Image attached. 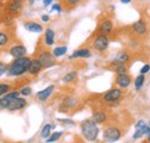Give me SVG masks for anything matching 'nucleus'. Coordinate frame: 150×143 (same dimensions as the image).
Masks as SVG:
<instances>
[{
    "label": "nucleus",
    "mask_w": 150,
    "mask_h": 143,
    "mask_svg": "<svg viewBox=\"0 0 150 143\" xmlns=\"http://www.w3.org/2000/svg\"><path fill=\"white\" fill-rule=\"evenodd\" d=\"M128 61H129V54L125 51H121V52L115 54V57L110 61V64L115 67L118 65H126Z\"/></svg>",
    "instance_id": "obj_8"
},
{
    "label": "nucleus",
    "mask_w": 150,
    "mask_h": 143,
    "mask_svg": "<svg viewBox=\"0 0 150 143\" xmlns=\"http://www.w3.org/2000/svg\"><path fill=\"white\" fill-rule=\"evenodd\" d=\"M9 42H11L9 35L5 31H0V47H4L6 45H8Z\"/></svg>",
    "instance_id": "obj_22"
},
{
    "label": "nucleus",
    "mask_w": 150,
    "mask_h": 143,
    "mask_svg": "<svg viewBox=\"0 0 150 143\" xmlns=\"http://www.w3.org/2000/svg\"><path fill=\"white\" fill-rule=\"evenodd\" d=\"M140 72H141V74H144V75H146L147 73H149L150 72V65H148V64H147V65H144V66L141 68V71Z\"/></svg>",
    "instance_id": "obj_34"
},
{
    "label": "nucleus",
    "mask_w": 150,
    "mask_h": 143,
    "mask_svg": "<svg viewBox=\"0 0 150 143\" xmlns=\"http://www.w3.org/2000/svg\"><path fill=\"white\" fill-rule=\"evenodd\" d=\"M148 141H149V142H150V135H149V136H148Z\"/></svg>",
    "instance_id": "obj_42"
},
{
    "label": "nucleus",
    "mask_w": 150,
    "mask_h": 143,
    "mask_svg": "<svg viewBox=\"0 0 150 143\" xmlns=\"http://www.w3.org/2000/svg\"><path fill=\"white\" fill-rule=\"evenodd\" d=\"M21 93L20 91H13V92H9V93H6L5 96L8 97V98H13V97H19V95Z\"/></svg>",
    "instance_id": "obj_33"
},
{
    "label": "nucleus",
    "mask_w": 150,
    "mask_h": 143,
    "mask_svg": "<svg viewBox=\"0 0 150 143\" xmlns=\"http://www.w3.org/2000/svg\"><path fill=\"white\" fill-rule=\"evenodd\" d=\"M67 52V46H58L53 50V55L59 58V57H62L64 54H66Z\"/></svg>",
    "instance_id": "obj_23"
},
{
    "label": "nucleus",
    "mask_w": 150,
    "mask_h": 143,
    "mask_svg": "<svg viewBox=\"0 0 150 143\" xmlns=\"http://www.w3.org/2000/svg\"><path fill=\"white\" fill-rule=\"evenodd\" d=\"M8 13L9 14H18L22 8V0H13L8 5Z\"/></svg>",
    "instance_id": "obj_16"
},
{
    "label": "nucleus",
    "mask_w": 150,
    "mask_h": 143,
    "mask_svg": "<svg viewBox=\"0 0 150 143\" xmlns=\"http://www.w3.org/2000/svg\"><path fill=\"white\" fill-rule=\"evenodd\" d=\"M11 89V86L7 84V83H0V97L6 95L8 91Z\"/></svg>",
    "instance_id": "obj_27"
},
{
    "label": "nucleus",
    "mask_w": 150,
    "mask_h": 143,
    "mask_svg": "<svg viewBox=\"0 0 150 143\" xmlns=\"http://www.w3.org/2000/svg\"><path fill=\"white\" fill-rule=\"evenodd\" d=\"M114 71L117 74H126L127 73V67L126 65H118L114 67Z\"/></svg>",
    "instance_id": "obj_28"
},
{
    "label": "nucleus",
    "mask_w": 150,
    "mask_h": 143,
    "mask_svg": "<svg viewBox=\"0 0 150 143\" xmlns=\"http://www.w3.org/2000/svg\"><path fill=\"white\" fill-rule=\"evenodd\" d=\"M7 71H8V66L4 62H0V76H2Z\"/></svg>",
    "instance_id": "obj_30"
},
{
    "label": "nucleus",
    "mask_w": 150,
    "mask_h": 143,
    "mask_svg": "<svg viewBox=\"0 0 150 143\" xmlns=\"http://www.w3.org/2000/svg\"><path fill=\"white\" fill-rule=\"evenodd\" d=\"M53 127H54V126L50 125V124H46V125L42 128L40 136H42L43 139H47V137L51 135V130H52V128H53Z\"/></svg>",
    "instance_id": "obj_20"
},
{
    "label": "nucleus",
    "mask_w": 150,
    "mask_h": 143,
    "mask_svg": "<svg viewBox=\"0 0 150 143\" xmlns=\"http://www.w3.org/2000/svg\"><path fill=\"white\" fill-rule=\"evenodd\" d=\"M9 53L14 58H20V57H24L27 54V49L23 45H14L11 47Z\"/></svg>",
    "instance_id": "obj_14"
},
{
    "label": "nucleus",
    "mask_w": 150,
    "mask_h": 143,
    "mask_svg": "<svg viewBox=\"0 0 150 143\" xmlns=\"http://www.w3.org/2000/svg\"><path fill=\"white\" fill-rule=\"evenodd\" d=\"M6 107H7V98L2 97V98H0V111L6 110Z\"/></svg>",
    "instance_id": "obj_29"
},
{
    "label": "nucleus",
    "mask_w": 150,
    "mask_h": 143,
    "mask_svg": "<svg viewBox=\"0 0 150 143\" xmlns=\"http://www.w3.org/2000/svg\"><path fill=\"white\" fill-rule=\"evenodd\" d=\"M62 132H56V133H53V134H51L47 139H46V142H54V141H58L61 136H62Z\"/></svg>",
    "instance_id": "obj_26"
},
{
    "label": "nucleus",
    "mask_w": 150,
    "mask_h": 143,
    "mask_svg": "<svg viewBox=\"0 0 150 143\" xmlns=\"http://www.w3.org/2000/svg\"><path fill=\"white\" fill-rule=\"evenodd\" d=\"M29 2H30V4H31V5H33V4H34V2H35V0H29Z\"/></svg>",
    "instance_id": "obj_41"
},
{
    "label": "nucleus",
    "mask_w": 150,
    "mask_h": 143,
    "mask_svg": "<svg viewBox=\"0 0 150 143\" xmlns=\"http://www.w3.org/2000/svg\"><path fill=\"white\" fill-rule=\"evenodd\" d=\"M24 28L29 31V33H42L43 31V27L37 23V22H31V21H28V22H24Z\"/></svg>",
    "instance_id": "obj_15"
},
{
    "label": "nucleus",
    "mask_w": 150,
    "mask_h": 143,
    "mask_svg": "<svg viewBox=\"0 0 150 143\" xmlns=\"http://www.w3.org/2000/svg\"><path fill=\"white\" fill-rule=\"evenodd\" d=\"M6 98H7L6 110H8V111H19L27 106V101L24 98H20V97H13V98L6 97Z\"/></svg>",
    "instance_id": "obj_3"
},
{
    "label": "nucleus",
    "mask_w": 150,
    "mask_h": 143,
    "mask_svg": "<svg viewBox=\"0 0 150 143\" xmlns=\"http://www.w3.org/2000/svg\"><path fill=\"white\" fill-rule=\"evenodd\" d=\"M76 104V99L73 98V97H66L65 98V101H64V104H62V106L67 107V108H71V107H73Z\"/></svg>",
    "instance_id": "obj_25"
},
{
    "label": "nucleus",
    "mask_w": 150,
    "mask_h": 143,
    "mask_svg": "<svg viewBox=\"0 0 150 143\" xmlns=\"http://www.w3.org/2000/svg\"><path fill=\"white\" fill-rule=\"evenodd\" d=\"M81 0H67V2H69V4H72V5H76V4H79Z\"/></svg>",
    "instance_id": "obj_37"
},
{
    "label": "nucleus",
    "mask_w": 150,
    "mask_h": 143,
    "mask_svg": "<svg viewBox=\"0 0 150 143\" xmlns=\"http://www.w3.org/2000/svg\"><path fill=\"white\" fill-rule=\"evenodd\" d=\"M104 140L108 142H115L121 137V130L118 127H108L104 130Z\"/></svg>",
    "instance_id": "obj_4"
},
{
    "label": "nucleus",
    "mask_w": 150,
    "mask_h": 143,
    "mask_svg": "<svg viewBox=\"0 0 150 143\" xmlns=\"http://www.w3.org/2000/svg\"><path fill=\"white\" fill-rule=\"evenodd\" d=\"M108 115L105 112H102V111H98V112H95L94 115H93V120L97 124H103L105 120H106Z\"/></svg>",
    "instance_id": "obj_18"
},
{
    "label": "nucleus",
    "mask_w": 150,
    "mask_h": 143,
    "mask_svg": "<svg viewBox=\"0 0 150 143\" xmlns=\"http://www.w3.org/2000/svg\"><path fill=\"white\" fill-rule=\"evenodd\" d=\"M0 14H1V8H0Z\"/></svg>",
    "instance_id": "obj_43"
},
{
    "label": "nucleus",
    "mask_w": 150,
    "mask_h": 143,
    "mask_svg": "<svg viewBox=\"0 0 150 143\" xmlns=\"http://www.w3.org/2000/svg\"><path fill=\"white\" fill-rule=\"evenodd\" d=\"M51 2H52V0H43V4H44L45 6H49Z\"/></svg>",
    "instance_id": "obj_39"
},
{
    "label": "nucleus",
    "mask_w": 150,
    "mask_h": 143,
    "mask_svg": "<svg viewBox=\"0 0 150 143\" xmlns=\"http://www.w3.org/2000/svg\"><path fill=\"white\" fill-rule=\"evenodd\" d=\"M42 69H43V65H42V62L39 61V59H38V58L31 59V62H30L28 73L31 74V75H37Z\"/></svg>",
    "instance_id": "obj_13"
},
{
    "label": "nucleus",
    "mask_w": 150,
    "mask_h": 143,
    "mask_svg": "<svg viewBox=\"0 0 150 143\" xmlns=\"http://www.w3.org/2000/svg\"><path fill=\"white\" fill-rule=\"evenodd\" d=\"M132 29L137 35H146L147 34V30H148L147 29V23L143 20H139V21L134 22L133 25H132Z\"/></svg>",
    "instance_id": "obj_11"
},
{
    "label": "nucleus",
    "mask_w": 150,
    "mask_h": 143,
    "mask_svg": "<svg viewBox=\"0 0 150 143\" xmlns=\"http://www.w3.org/2000/svg\"><path fill=\"white\" fill-rule=\"evenodd\" d=\"M53 90H54V86H53V84H52V86H49V87H46L45 89L38 91L37 93H36V98H37L38 101H40V102H45L46 99L50 98V96L52 95Z\"/></svg>",
    "instance_id": "obj_12"
},
{
    "label": "nucleus",
    "mask_w": 150,
    "mask_h": 143,
    "mask_svg": "<svg viewBox=\"0 0 150 143\" xmlns=\"http://www.w3.org/2000/svg\"><path fill=\"white\" fill-rule=\"evenodd\" d=\"M115 83L120 88H128L132 83V77L127 73L126 74H117Z\"/></svg>",
    "instance_id": "obj_10"
},
{
    "label": "nucleus",
    "mask_w": 150,
    "mask_h": 143,
    "mask_svg": "<svg viewBox=\"0 0 150 143\" xmlns=\"http://www.w3.org/2000/svg\"><path fill=\"white\" fill-rule=\"evenodd\" d=\"M60 122H62V124H68V125H74V121L73 120H71V119H58Z\"/></svg>",
    "instance_id": "obj_35"
},
{
    "label": "nucleus",
    "mask_w": 150,
    "mask_h": 143,
    "mask_svg": "<svg viewBox=\"0 0 150 143\" xmlns=\"http://www.w3.org/2000/svg\"><path fill=\"white\" fill-rule=\"evenodd\" d=\"M21 95H23V96H29L30 93H31V89L29 88V87H24V88H22L21 89Z\"/></svg>",
    "instance_id": "obj_31"
},
{
    "label": "nucleus",
    "mask_w": 150,
    "mask_h": 143,
    "mask_svg": "<svg viewBox=\"0 0 150 143\" xmlns=\"http://www.w3.org/2000/svg\"><path fill=\"white\" fill-rule=\"evenodd\" d=\"M122 97V91L121 89H112L110 91H108L106 93L103 95V101L106 102V103H114V102H118L119 99H121Z\"/></svg>",
    "instance_id": "obj_7"
},
{
    "label": "nucleus",
    "mask_w": 150,
    "mask_h": 143,
    "mask_svg": "<svg viewBox=\"0 0 150 143\" xmlns=\"http://www.w3.org/2000/svg\"><path fill=\"white\" fill-rule=\"evenodd\" d=\"M39 61L43 65V68H50L56 65V57L50 52H42L38 55Z\"/></svg>",
    "instance_id": "obj_6"
},
{
    "label": "nucleus",
    "mask_w": 150,
    "mask_h": 143,
    "mask_svg": "<svg viewBox=\"0 0 150 143\" xmlns=\"http://www.w3.org/2000/svg\"><path fill=\"white\" fill-rule=\"evenodd\" d=\"M142 136H143V133H142L141 130L136 129L135 133H134V135H133V139H134V140H137V139H141Z\"/></svg>",
    "instance_id": "obj_32"
},
{
    "label": "nucleus",
    "mask_w": 150,
    "mask_h": 143,
    "mask_svg": "<svg viewBox=\"0 0 150 143\" xmlns=\"http://www.w3.org/2000/svg\"><path fill=\"white\" fill-rule=\"evenodd\" d=\"M109 44H110V40H109L108 36L105 35H98L93 42L94 49L96 51H99V52L105 51L109 47Z\"/></svg>",
    "instance_id": "obj_5"
},
{
    "label": "nucleus",
    "mask_w": 150,
    "mask_h": 143,
    "mask_svg": "<svg viewBox=\"0 0 150 143\" xmlns=\"http://www.w3.org/2000/svg\"><path fill=\"white\" fill-rule=\"evenodd\" d=\"M54 43V31L50 28L45 30V44L46 45H52Z\"/></svg>",
    "instance_id": "obj_19"
},
{
    "label": "nucleus",
    "mask_w": 150,
    "mask_h": 143,
    "mask_svg": "<svg viewBox=\"0 0 150 143\" xmlns=\"http://www.w3.org/2000/svg\"><path fill=\"white\" fill-rule=\"evenodd\" d=\"M144 81H146V76L144 74H140L136 79H135V82H134V86H135V89L136 90H140L143 84H144Z\"/></svg>",
    "instance_id": "obj_21"
},
{
    "label": "nucleus",
    "mask_w": 150,
    "mask_h": 143,
    "mask_svg": "<svg viewBox=\"0 0 150 143\" xmlns=\"http://www.w3.org/2000/svg\"><path fill=\"white\" fill-rule=\"evenodd\" d=\"M149 126H150V120H149Z\"/></svg>",
    "instance_id": "obj_44"
},
{
    "label": "nucleus",
    "mask_w": 150,
    "mask_h": 143,
    "mask_svg": "<svg viewBox=\"0 0 150 143\" xmlns=\"http://www.w3.org/2000/svg\"><path fill=\"white\" fill-rule=\"evenodd\" d=\"M31 59L29 57H20V58H15V60L8 66V75L9 76H20L23 75L24 73H27L29 69Z\"/></svg>",
    "instance_id": "obj_1"
},
{
    "label": "nucleus",
    "mask_w": 150,
    "mask_h": 143,
    "mask_svg": "<svg viewBox=\"0 0 150 143\" xmlns=\"http://www.w3.org/2000/svg\"><path fill=\"white\" fill-rule=\"evenodd\" d=\"M42 20H43L44 22H47V21L50 20V16H49V15H43V16H42Z\"/></svg>",
    "instance_id": "obj_38"
},
{
    "label": "nucleus",
    "mask_w": 150,
    "mask_h": 143,
    "mask_svg": "<svg viewBox=\"0 0 150 143\" xmlns=\"http://www.w3.org/2000/svg\"><path fill=\"white\" fill-rule=\"evenodd\" d=\"M81 133L87 141H95L99 134V128L97 126V122H95L93 119L83 120L81 122Z\"/></svg>",
    "instance_id": "obj_2"
},
{
    "label": "nucleus",
    "mask_w": 150,
    "mask_h": 143,
    "mask_svg": "<svg viewBox=\"0 0 150 143\" xmlns=\"http://www.w3.org/2000/svg\"><path fill=\"white\" fill-rule=\"evenodd\" d=\"M76 76H77V73H76V72H71V73L66 74V75L62 77V82H65V83L72 82V81H74L75 79H76Z\"/></svg>",
    "instance_id": "obj_24"
},
{
    "label": "nucleus",
    "mask_w": 150,
    "mask_h": 143,
    "mask_svg": "<svg viewBox=\"0 0 150 143\" xmlns=\"http://www.w3.org/2000/svg\"><path fill=\"white\" fill-rule=\"evenodd\" d=\"M122 4H128V2H131L132 0H120Z\"/></svg>",
    "instance_id": "obj_40"
},
{
    "label": "nucleus",
    "mask_w": 150,
    "mask_h": 143,
    "mask_svg": "<svg viewBox=\"0 0 150 143\" xmlns=\"http://www.w3.org/2000/svg\"><path fill=\"white\" fill-rule=\"evenodd\" d=\"M91 52L89 49H80L74 51V53L69 57V59H74V58H90Z\"/></svg>",
    "instance_id": "obj_17"
},
{
    "label": "nucleus",
    "mask_w": 150,
    "mask_h": 143,
    "mask_svg": "<svg viewBox=\"0 0 150 143\" xmlns=\"http://www.w3.org/2000/svg\"><path fill=\"white\" fill-rule=\"evenodd\" d=\"M51 11H57L58 13H60V12H61V6H60L59 4H56V5L52 6V9H51Z\"/></svg>",
    "instance_id": "obj_36"
},
{
    "label": "nucleus",
    "mask_w": 150,
    "mask_h": 143,
    "mask_svg": "<svg viewBox=\"0 0 150 143\" xmlns=\"http://www.w3.org/2000/svg\"><path fill=\"white\" fill-rule=\"evenodd\" d=\"M113 30V23L111 20L105 18L99 23V28H98V33L99 35H110Z\"/></svg>",
    "instance_id": "obj_9"
}]
</instances>
